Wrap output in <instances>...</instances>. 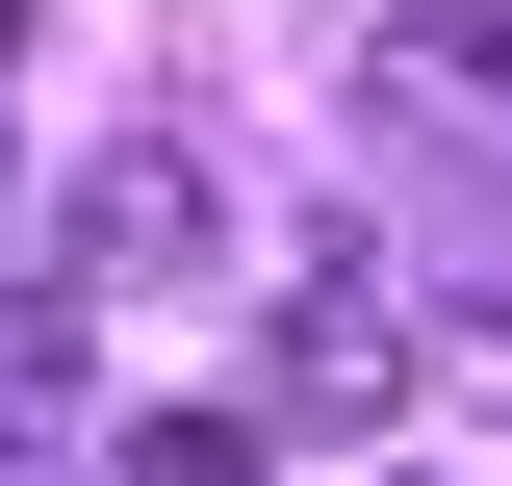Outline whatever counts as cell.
<instances>
[{"instance_id": "obj_1", "label": "cell", "mask_w": 512, "mask_h": 486, "mask_svg": "<svg viewBox=\"0 0 512 486\" xmlns=\"http://www.w3.org/2000/svg\"><path fill=\"white\" fill-rule=\"evenodd\" d=\"M410 384H436V333L384 307V256H308V282H282V410H308V435H384Z\"/></svg>"}, {"instance_id": "obj_6", "label": "cell", "mask_w": 512, "mask_h": 486, "mask_svg": "<svg viewBox=\"0 0 512 486\" xmlns=\"http://www.w3.org/2000/svg\"><path fill=\"white\" fill-rule=\"evenodd\" d=\"M0 486H52V461H0Z\"/></svg>"}, {"instance_id": "obj_5", "label": "cell", "mask_w": 512, "mask_h": 486, "mask_svg": "<svg viewBox=\"0 0 512 486\" xmlns=\"http://www.w3.org/2000/svg\"><path fill=\"white\" fill-rule=\"evenodd\" d=\"M0 52H26V0H0Z\"/></svg>"}, {"instance_id": "obj_4", "label": "cell", "mask_w": 512, "mask_h": 486, "mask_svg": "<svg viewBox=\"0 0 512 486\" xmlns=\"http://www.w3.org/2000/svg\"><path fill=\"white\" fill-rule=\"evenodd\" d=\"M384 77H410V103H461V128H487V103H512V26H461V0H436V26H384Z\"/></svg>"}, {"instance_id": "obj_3", "label": "cell", "mask_w": 512, "mask_h": 486, "mask_svg": "<svg viewBox=\"0 0 512 486\" xmlns=\"http://www.w3.org/2000/svg\"><path fill=\"white\" fill-rule=\"evenodd\" d=\"M103 461H128V486H282V461H256V410H128Z\"/></svg>"}, {"instance_id": "obj_2", "label": "cell", "mask_w": 512, "mask_h": 486, "mask_svg": "<svg viewBox=\"0 0 512 486\" xmlns=\"http://www.w3.org/2000/svg\"><path fill=\"white\" fill-rule=\"evenodd\" d=\"M180 256H205V154H180V128H128L103 180H77V282H180Z\"/></svg>"}]
</instances>
